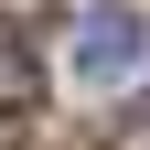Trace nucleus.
<instances>
[{"label":"nucleus","instance_id":"obj_2","mask_svg":"<svg viewBox=\"0 0 150 150\" xmlns=\"http://www.w3.org/2000/svg\"><path fill=\"white\" fill-rule=\"evenodd\" d=\"M43 107V64H32V43L11 22H0V118H32Z\"/></svg>","mask_w":150,"mask_h":150},{"label":"nucleus","instance_id":"obj_1","mask_svg":"<svg viewBox=\"0 0 150 150\" xmlns=\"http://www.w3.org/2000/svg\"><path fill=\"white\" fill-rule=\"evenodd\" d=\"M150 64V22L139 11H118V0H107V11H75V75H86V86H118V75H139Z\"/></svg>","mask_w":150,"mask_h":150},{"label":"nucleus","instance_id":"obj_3","mask_svg":"<svg viewBox=\"0 0 150 150\" xmlns=\"http://www.w3.org/2000/svg\"><path fill=\"white\" fill-rule=\"evenodd\" d=\"M0 150H22V129H11V118H0Z\"/></svg>","mask_w":150,"mask_h":150}]
</instances>
